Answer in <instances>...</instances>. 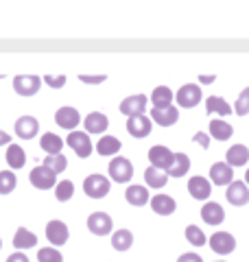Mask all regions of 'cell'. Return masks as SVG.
I'll list each match as a JSON object with an SVG mask.
<instances>
[{"label": "cell", "mask_w": 249, "mask_h": 262, "mask_svg": "<svg viewBox=\"0 0 249 262\" xmlns=\"http://www.w3.org/2000/svg\"><path fill=\"white\" fill-rule=\"evenodd\" d=\"M46 238L51 245L59 247V245H66L70 238V232H68V225L64 221H48L46 225Z\"/></svg>", "instance_id": "cell-13"}, {"label": "cell", "mask_w": 249, "mask_h": 262, "mask_svg": "<svg viewBox=\"0 0 249 262\" xmlns=\"http://www.w3.org/2000/svg\"><path fill=\"white\" fill-rule=\"evenodd\" d=\"M177 105L179 107H186V110H190V107H195V105H199L201 103V98H203V94H201V88H199L197 83H186V85H181L179 90H177Z\"/></svg>", "instance_id": "cell-7"}, {"label": "cell", "mask_w": 249, "mask_h": 262, "mask_svg": "<svg viewBox=\"0 0 249 262\" xmlns=\"http://www.w3.org/2000/svg\"><path fill=\"white\" fill-rule=\"evenodd\" d=\"M210 136L214 138V140H219V142H225V140H230L232 136H234V127L230 125V122H225V120H212L210 122Z\"/></svg>", "instance_id": "cell-28"}, {"label": "cell", "mask_w": 249, "mask_h": 262, "mask_svg": "<svg viewBox=\"0 0 249 262\" xmlns=\"http://www.w3.org/2000/svg\"><path fill=\"white\" fill-rule=\"evenodd\" d=\"M72 194H74V184L70 182V179H61V182H57L55 186V196H57V201H70L72 199Z\"/></svg>", "instance_id": "cell-36"}, {"label": "cell", "mask_w": 249, "mask_h": 262, "mask_svg": "<svg viewBox=\"0 0 249 262\" xmlns=\"http://www.w3.org/2000/svg\"><path fill=\"white\" fill-rule=\"evenodd\" d=\"M177 262H203L201 256H197V253H184V256H179Z\"/></svg>", "instance_id": "cell-43"}, {"label": "cell", "mask_w": 249, "mask_h": 262, "mask_svg": "<svg viewBox=\"0 0 249 262\" xmlns=\"http://www.w3.org/2000/svg\"><path fill=\"white\" fill-rule=\"evenodd\" d=\"M186 241L190 245H195V247H203V245H205V234L201 232V227L188 225L186 227Z\"/></svg>", "instance_id": "cell-37"}, {"label": "cell", "mask_w": 249, "mask_h": 262, "mask_svg": "<svg viewBox=\"0 0 249 262\" xmlns=\"http://www.w3.org/2000/svg\"><path fill=\"white\" fill-rule=\"evenodd\" d=\"M144 182L149 188H155V190H160V188L166 186V182H169V175L164 173V170H157L153 166H149L144 170Z\"/></svg>", "instance_id": "cell-33"}, {"label": "cell", "mask_w": 249, "mask_h": 262, "mask_svg": "<svg viewBox=\"0 0 249 262\" xmlns=\"http://www.w3.org/2000/svg\"><path fill=\"white\" fill-rule=\"evenodd\" d=\"M39 146L46 155H59L64 149V140L57 134H44L39 140Z\"/></svg>", "instance_id": "cell-29"}, {"label": "cell", "mask_w": 249, "mask_h": 262, "mask_svg": "<svg viewBox=\"0 0 249 262\" xmlns=\"http://www.w3.org/2000/svg\"><path fill=\"white\" fill-rule=\"evenodd\" d=\"M83 127H86V134L92 136V134H103V131L110 127V118L101 112H92L88 114L86 120H83Z\"/></svg>", "instance_id": "cell-20"}, {"label": "cell", "mask_w": 249, "mask_h": 262, "mask_svg": "<svg viewBox=\"0 0 249 262\" xmlns=\"http://www.w3.org/2000/svg\"><path fill=\"white\" fill-rule=\"evenodd\" d=\"M55 122L61 129L74 131V129L81 125V114H79V110L70 107V105H64V107H59V110L55 112Z\"/></svg>", "instance_id": "cell-8"}, {"label": "cell", "mask_w": 249, "mask_h": 262, "mask_svg": "<svg viewBox=\"0 0 249 262\" xmlns=\"http://www.w3.org/2000/svg\"><path fill=\"white\" fill-rule=\"evenodd\" d=\"M42 88V79L37 75H20L13 79V90L20 96H33L37 94V90Z\"/></svg>", "instance_id": "cell-11"}, {"label": "cell", "mask_w": 249, "mask_h": 262, "mask_svg": "<svg viewBox=\"0 0 249 262\" xmlns=\"http://www.w3.org/2000/svg\"><path fill=\"white\" fill-rule=\"evenodd\" d=\"M7 164H9L11 170H20L24 164H27V153L20 144H9L7 146Z\"/></svg>", "instance_id": "cell-27"}, {"label": "cell", "mask_w": 249, "mask_h": 262, "mask_svg": "<svg viewBox=\"0 0 249 262\" xmlns=\"http://www.w3.org/2000/svg\"><path fill=\"white\" fill-rule=\"evenodd\" d=\"M232 110H234L238 116H247L249 114V88H245L243 92L238 94V98H236V103H234V107Z\"/></svg>", "instance_id": "cell-39"}, {"label": "cell", "mask_w": 249, "mask_h": 262, "mask_svg": "<svg viewBox=\"0 0 249 262\" xmlns=\"http://www.w3.org/2000/svg\"><path fill=\"white\" fill-rule=\"evenodd\" d=\"M29 182L33 188H37V190H51V188L57 186V175L51 168H46L39 164V166H35L29 173Z\"/></svg>", "instance_id": "cell-2"}, {"label": "cell", "mask_w": 249, "mask_h": 262, "mask_svg": "<svg viewBox=\"0 0 249 262\" xmlns=\"http://www.w3.org/2000/svg\"><path fill=\"white\" fill-rule=\"evenodd\" d=\"M201 219H203V223L205 225H221L223 221H225V210H223L219 203H214V201H208L205 206L201 208Z\"/></svg>", "instance_id": "cell-21"}, {"label": "cell", "mask_w": 249, "mask_h": 262, "mask_svg": "<svg viewBox=\"0 0 249 262\" xmlns=\"http://www.w3.org/2000/svg\"><path fill=\"white\" fill-rule=\"evenodd\" d=\"M42 81H44V83H46L48 88L59 90V88H64V85H66V75H46Z\"/></svg>", "instance_id": "cell-40"}, {"label": "cell", "mask_w": 249, "mask_h": 262, "mask_svg": "<svg viewBox=\"0 0 249 262\" xmlns=\"http://www.w3.org/2000/svg\"><path fill=\"white\" fill-rule=\"evenodd\" d=\"M210 249L219 256H227L236 249V238L230 232H214L210 238Z\"/></svg>", "instance_id": "cell-10"}, {"label": "cell", "mask_w": 249, "mask_h": 262, "mask_svg": "<svg viewBox=\"0 0 249 262\" xmlns=\"http://www.w3.org/2000/svg\"><path fill=\"white\" fill-rule=\"evenodd\" d=\"M0 247H3V241H0Z\"/></svg>", "instance_id": "cell-48"}, {"label": "cell", "mask_w": 249, "mask_h": 262, "mask_svg": "<svg viewBox=\"0 0 249 262\" xmlns=\"http://www.w3.org/2000/svg\"><path fill=\"white\" fill-rule=\"evenodd\" d=\"M37 245V236L29 232L27 227H18V232L13 234V247L22 251V249H31V247H35Z\"/></svg>", "instance_id": "cell-26"}, {"label": "cell", "mask_w": 249, "mask_h": 262, "mask_svg": "<svg viewBox=\"0 0 249 262\" xmlns=\"http://www.w3.org/2000/svg\"><path fill=\"white\" fill-rule=\"evenodd\" d=\"M125 199H127L129 206L142 208L151 201V196H149V188H144V186H129L127 192H125Z\"/></svg>", "instance_id": "cell-22"}, {"label": "cell", "mask_w": 249, "mask_h": 262, "mask_svg": "<svg viewBox=\"0 0 249 262\" xmlns=\"http://www.w3.org/2000/svg\"><path fill=\"white\" fill-rule=\"evenodd\" d=\"M66 142L68 146L79 155V158H90L92 155V140H90V136L86 131H70V136L66 138Z\"/></svg>", "instance_id": "cell-5"}, {"label": "cell", "mask_w": 249, "mask_h": 262, "mask_svg": "<svg viewBox=\"0 0 249 262\" xmlns=\"http://www.w3.org/2000/svg\"><path fill=\"white\" fill-rule=\"evenodd\" d=\"M173 160H175V153H173L169 146H162V144H155L149 149V162L151 166L157 168V170H169L173 166Z\"/></svg>", "instance_id": "cell-3"}, {"label": "cell", "mask_w": 249, "mask_h": 262, "mask_svg": "<svg viewBox=\"0 0 249 262\" xmlns=\"http://www.w3.org/2000/svg\"><path fill=\"white\" fill-rule=\"evenodd\" d=\"M110 177L116 184H127L134 177V164L127 158H114L110 162Z\"/></svg>", "instance_id": "cell-4"}, {"label": "cell", "mask_w": 249, "mask_h": 262, "mask_svg": "<svg viewBox=\"0 0 249 262\" xmlns=\"http://www.w3.org/2000/svg\"><path fill=\"white\" fill-rule=\"evenodd\" d=\"M7 262H29V258H27V253L15 251V253H11V256L7 258Z\"/></svg>", "instance_id": "cell-44"}, {"label": "cell", "mask_w": 249, "mask_h": 262, "mask_svg": "<svg viewBox=\"0 0 249 262\" xmlns=\"http://www.w3.org/2000/svg\"><path fill=\"white\" fill-rule=\"evenodd\" d=\"M42 166H46V168H51L55 175H59L66 170V166H68V160L64 158V155H46L44 162H42Z\"/></svg>", "instance_id": "cell-34"}, {"label": "cell", "mask_w": 249, "mask_h": 262, "mask_svg": "<svg viewBox=\"0 0 249 262\" xmlns=\"http://www.w3.org/2000/svg\"><path fill=\"white\" fill-rule=\"evenodd\" d=\"M37 131H39L37 118L20 116L18 120H15V134H18V138H22V140H33V138L37 136Z\"/></svg>", "instance_id": "cell-17"}, {"label": "cell", "mask_w": 249, "mask_h": 262, "mask_svg": "<svg viewBox=\"0 0 249 262\" xmlns=\"http://www.w3.org/2000/svg\"><path fill=\"white\" fill-rule=\"evenodd\" d=\"M214 81H217L214 75H199V83L201 85H210V83H214Z\"/></svg>", "instance_id": "cell-45"}, {"label": "cell", "mask_w": 249, "mask_h": 262, "mask_svg": "<svg viewBox=\"0 0 249 262\" xmlns=\"http://www.w3.org/2000/svg\"><path fill=\"white\" fill-rule=\"evenodd\" d=\"M151 120L157 122L160 127H173L179 120V112H177L175 105H169V107H153Z\"/></svg>", "instance_id": "cell-15"}, {"label": "cell", "mask_w": 249, "mask_h": 262, "mask_svg": "<svg viewBox=\"0 0 249 262\" xmlns=\"http://www.w3.org/2000/svg\"><path fill=\"white\" fill-rule=\"evenodd\" d=\"M219 262H223V260H219Z\"/></svg>", "instance_id": "cell-49"}, {"label": "cell", "mask_w": 249, "mask_h": 262, "mask_svg": "<svg viewBox=\"0 0 249 262\" xmlns=\"http://www.w3.org/2000/svg\"><path fill=\"white\" fill-rule=\"evenodd\" d=\"M188 192L197 201H205L212 194V186L205 177H190L188 179Z\"/></svg>", "instance_id": "cell-19"}, {"label": "cell", "mask_w": 249, "mask_h": 262, "mask_svg": "<svg viewBox=\"0 0 249 262\" xmlns=\"http://www.w3.org/2000/svg\"><path fill=\"white\" fill-rule=\"evenodd\" d=\"M3 144L9 146V144H11V138H9V134H5V131H0V146H3Z\"/></svg>", "instance_id": "cell-46"}, {"label": "cell", "mask_w": 249, "mask_h": 262, "mask_svg": "<svg viewBox=\"0 0 249 262\" xmlns=\"http://www.w3.org/2000/svg\"><path fill=\"white\" fill-rule=\"evenodd\" d=\"M112 190V184H110V179H107L105 175H90L83 179V192H86L90 199H103V196H107Z\"/></svg>", "instance_id": "cell-1"}, {"label": "cell", "mask_w": 249, "mask_h": 262, "mask_svg": "<svg viewBox=\"0 0 249 262\" xmlns=\"http://www.w3.org/2000/svg\"><path fill=\"white\" fill-rule=\"evenodd\" d=\"M147 105H149V98L144 94H134V96H127L125 101L120 103V114L127 118H136V116H144L147 112Z\"/></svg>", "instance_id": "cell-6"}, {"label": "cell", "mask_w": 249, "mask_h": 262, "mask_svg": "<svg viewBox=\"0 0 249 262\" xmlns=\"http://www.w3.org/2000/svg\"><path fill=\"white\" fill-rule=\"evenodd\" d=\"M153 129V120L147 116H136V118H127V131L131 138H147Z\"/></svg>", "instance_id": "cell-16"}, {"label": "cell", "mask_w": 249, "mask_h": 262, "mask_svg": "<svg viewBox=\"0 0 249 262\" xmlns=\"http://www.w3.org/2000/svg\"><path fill=\"white\" fill-rule=\"evenodd\" d=\"M190 170V158L186 153H175V160H173V166L166 170L169 177H184Z\"/></svg>", "instance_id": "cell-31"}, {"label": "cell", "mask_w": 249, "mask_h": 262, "mask_svg": "<svg viewBox=\"0 0 249 262\" xmlns=\"http://www.w3.org/2000/svg\"><path fill=\"white\" fill-rule=\"evenodd\" d=\"M149 206H151V210L155 212V214H160V216H171L173 212L177 210L175 199L169 196V194H155V196H151Z\"/></svg>", "instance_id": "cell-18"}, {"label": "cell", "mask_w": 249, "mask_h": 262, "mask_svg": "<svg viewBox=\"0 0 249 262\" xmlns=\"http://www.w3.org/2000/svg\"><path fill=\"white\" fill-rule=\"evenodd\" d=\"M245 184L249 186V168H247V173H245Z\"/></svg>", "instance_id": "cell-47"}, {"label": "cell", "mask_w": 249, "mask_h": 262, "mask_svg": "<svg viewBox=\"0 0 249 262\" xmlns=\"http://www.w3.org/2000/svg\"><path fill=\"white\" fill-rule=\"evenodd\" d=\"M205 112L208 114H219V116H227L232 112V105L221 96H208L205 98Z\"/></svg>", "instance_id": "cell-30"}, {"label": "cell", "mask_w": 249, "mask_h": 262, "mask_svg": "<svg viewBox=\"0 0 249 262\" xmlns=\"http://www.w3.org/2000/svg\"><path fill=\"white\" fill-rule=\"evenodd\" d=\"M193 140H195L197 144H201L203 149H208V146H210V136H208V134H203V131H197Z\"/></svg>", "instance_id": "cell-42"}, {"label": "cell", "mask_w": 249, "mask_h": 262, "mask_svg": "<svg viewBox=\"0 0 249 262\" xmlns=\"http://www.w3.org/2000/svg\"><path fill=\"white\" fill-rule=\"evenodd\" d=\"M210 179L214 186H230L234 182V168L225 162H217L210 166Z\"/></svg>", "instance_id": "cell-14"}, {"label": "cell", "mask_w": 249, "mask_h": 262, "mask_svg": "<svg viewBox=\"0 0 249 262\" xmlns=\"http://www.w3.org/2000/svg\"><path fill=\"white\" fill-rule=\"evenodd\" d=\"M37 260L39 262H64V256L57 247H42L37 251Z\"/></svg>", "instance_id": "cell-38"}, {"label": "cell", "mask_w": 249, "mask_h": 262, "mask_svg": "<svg viewBox=\"0 0 249 262\" xmlns=\"http://www.w3.org/2000/svg\"><path fill=\"white\" fill-rule=\"evenodd\" d=\"M18 186V177L13 175V170H0V194H9Z\"/></svg>", "instance_id": "cell-35"}, {"label": "cell", "mask_w": 249, "mask_h": 262, "mask_svg": "<svg viewBox=\"0 0 249 262\" xmlns=\"http://www.w3.org/2000/svg\"><path fill=\"white\" fill-rule=\"evenodd\" d=\"M107 77L105 75H81L79 81L81 83H88V85H98V83H103Z\"/></svg>", "instance_id": "cell-41"}, {"label": "cell", "mask_w": 249, "mask_h": 262, "mask_svg": "<svg viewBox=\"0 0 249 262\" xmlns=\"http://www.w3.org/2000/svg\"><path fill=\"white\" fill-rule=\"evenodd\" d=\"M120 149H122V142L114 136H103L96 144V153L101 155V158H112V155H116Z\"/></svg>", "instance_id": "cell-24"}, {"label": "cell", "mask_w": 249, "mask_h": 262, "mask_svg": "<svg viewBox=\"0 0 249 262\" xmlns=\"http://www.w3.org/2000/svg\"><path fill=\"white\" fill-rule=\"evenodd\" d=\"M112 216L107 212H94V214L88 216V229L92 232L94 236H107L112 234Z\"/></svg>", "instance_id": "cell-9"}, {"label": "cell", "mask_w": 249, "mask_h": 262, "mask_svg": "<svg viewBox=\"0 0 249 262\" xmlns=\"http://www.w3.org/2000/svg\"><path fill=\"white\" fill-rule=\"evenodd\" d=\"M225 199L230 201V206L243 208L249 203V186L245 182H232L225 190Z\"/></svg>", "instance_id": "cell-12"}, {"label": "cell", "mask_w": 249, "mask_h": 262, "mask_svg": "<svg viewBox=\"0 0 249 262\" xmlns=\"http://www.w3.org/2000/svg\"><path fill=\"white\" fill-rule=\"evenodd\" d=\"M249 160V149L245 144H234V146H230V151L225 153V164H230L232 168H236V166H245Z\"/></svg>", "instance_id": "cell-23"}, {"label": "cell", "mask_w": 249, "mask_h": 262, "mask_svg": "<svg viewBox=\"0 0 249 262\" xmlns=\"http://www.w3.org/2000/svg\"><path fill=\"white\" fill-rule=\"evenodd\" d=\"M134 245V234L129 229H118V232L112 234V247L116 251H127Z\"/></svg>", "instance_id": "cell-32"}, {"label": "cell", "mask_w": 249, "mask_h": 262, "mask_svg": "<svg viewBox=\"0 0 249 262\" xmlns=\"http://www.w3.org/2000/svg\"><path fill=\"white\" fill-rule=\"evenodd\" d=\"M173 98H175V94H173L171 88L157 85L151 92V96H149V101H151L153 107H169V105L173 103Z\"/></svg>", "instance_id": "cell-25"}]
</instances>
